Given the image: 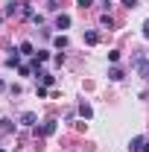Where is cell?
I'll list each match as a JSON object with an SVG mask.
<instances>
[{
	"mask_svg": "<svg viewBox=\"0 0 149 152\" xmlns=\"http://www.w3.org/2000/svg\"><path fill=\"white\" fill-rule=\"evenodd\" d=\"M20 123H23V126H35V123H38L35 111H23V114H20Z\"/></svg>",
	"mask_w": 149,
	"mask_h": 152,
	"instance_id": "2",
	"label": "cell"
},
{
	"mask_svg": "<svg viewBox=\"0 0 149 152\" xmlns=\"http://www.w3.org/2000/svg\"><path fill=\"white\" fill-rule=\"evenodd\" d=\"M18 50H20V56H32V53H35V47H32L29 41H23V44H20Z\"/></svg>",
	"mask_w": 149,
	"mask_h": 152,
	"instance_id": "7",
	"label": "cell"
},
{
	"mask_svg": "<svg viewBox=\"0 0 149 152\" xmlns=\"http://www.w3.org/2000/svg\"><path fill=\"white\" fill-rule=\"evenodd\" d=\"M70 26V15H56V29H67Z\"/></svg>",
	"mask_w": 149,
	"mask_h": 152,
	"instance_id": "4",
	"label": "cell"
},
{
	"mask_svg": "<svg viewBox=\"0 0 149 152\" xmlns=\"http://www.w3.org/2000/svg\"><path fill=\"white\" fill-rule=\"evenodd\" d=\"M53 132H56V120H47V123L41 126V134H44V137H50Z\"/></svg>",
	"mask_w": 149,
	"mask_h": 152,
	"instance_id": "5",
	"label": "cell"
},
{
	"mask_svg": "<svg viewBox=\"0 0 149 152\" xmlns=\"http://www.w3.org/2000/svg\"><path fill=\"white\" fill-rule=\"evenodd\" d=\"M143 143H146V137H134L129 143V152H143Z\"/></svg>",
	"mask_w": 149,
	"mask_h": 152,
	"instance_id": "3",
	"label": "cell"
},
{
	"mask_svg": "<svg viewBox=\"0 0 149 152\" xmlns=\"http://www.w3.org/2000/svg\"><path fill=\"white\" fill-rule=\"evenodd\" d=\"M38 76H41V85H47V88H50V85H53V82H56V76H50V73H44V70H38Z\"/></svg>",
	"mask_w": 149,
	"mask_h": 152,
	"instance_id": "8",
	"label": "cell"
},
{
	"mask_svg": "<svg viewBox=\"0 0 149 152\" xmlns=\"http://www.w3.org/2000/svg\"><path fill=\"white\" fill-rule=\"evenodd\" d=\"M99 23H102V26H108V29H111V26H114V18H111V15H108V12H105V15H102V18H99Z\"/></svg>",
	"mask_w": 149,
	"mask_h": 152,
	"instance_id": "12",
	"label": "cell"
},
{
	"mask_svg": "<svg viewBox=\"0 0 149 152\" xmlns=\"http://www.w3.org/2000/svg\"><path fill=\"white\" fill-rule=\"evenodd\" d=\"M53 44H56L58 50H64V47H67V38H64V35H56V38H53Z\"/></svg>",
	"mask_w": 149,
	"mask_h": 152,
	"instance_id": "11",
	"label": "cell"
},
{
	"mask_svg": "<svg viewBox=\"0 0 149 152\" xmlns=\"http://www.w3.org/2000/svg\"><path fill=\"white\" fill-rule=\"evenodd\" d=\"M0 152H6V149H3V146H0Z\"/></svg>",
	"mask_w": 149,
	"mask_h": 152,
	"instance_id": "22",
	"label": "cell"
},
{
	"mask_svg": "<svg viewBox=\"0 0 149 152\" xmlns=\"http://www.w3.org/2000/svg\"><path fill=\"white\" fill-rule=\"evenodd\" d=\"M93 6V0H79V9H91Z\"/></svg>",
	"mask_w": 149,
	"mask_h": 152,
	"instance_id": "16",
	"label": "cell"
},
{
	"mask_svg": "<svg viewBox=\"0 0 149 152\" xmlns=\"http://www.w3.org/2000/svg\"><path fill=\"white\" fill-rule=\"evenodd\" d=\"M134 70L143 76V79H149V61L146 58H134Z\"/></svg>",
	"mask_w": 149,
	"mask_h": 152,
	"instance_id": "1",
	"label": "cell"
},
{
	"mask_svg": "<svg viewBox=\"0 0 149 152\" xmlns=\"http://www.w3.org/2000/svg\"><path fill=\"white\" fill-rule=\"evenodd\" d=\"M0 88H3V79H0Z\"/></svg>",
	"mask_w": 149,
	"mask_h": 152,
	"instance_id": "21",
	"label": "cell"
},
{
	"mask_svg": "<svg viewBox=\"0 0 149 152\" xmlns=\"http://www.w3.org/2000/svg\"><path fill=\"white\" fill-rule=\"evenodd\" d=\"M85 41H88V44H96V41H99V35L91 29V32H85Z\"/></svg>",
	"mask_w": 149,
	"mask_h": 152,
	"instance_id": "13",
	"label": "cell"
},
{
	"mask_svg": "<svg viewBox=\"0 0 149 152\" xmlns=\"http://www.w3.org/2000/svg\"><path fill=\"white\" fill-rule=\"evenodd\" d=\"M143 38H146V41H149V20H146V23H143Z\"/></svg>",
	"mask_w": 149,
	"mask_h": 152,
	"instance_id": "18",
	"label": "cell"
},
{
	"mask_svg": "<svg viewBox=\"0 0 149 152\" xmlns=\"http://www.w3.org/2000/svg\"><path fill=\"white\" fill-rule=\"evenodd\" d=\"M108 61H111V64H114V61H120V53H117V50H111V53H108Z\"/></svg>",
	"mask_w": 149,
	"mask_h": 152,
	"instance_id": "15",
	"label": "cell"
},
{
	"mask_svg": "<svg viewBox=\"0 0 149 152\" xmlns=\"http://www.w3.org/2000/svg\"><path fill=\"white\" fill-rule=\"evenodd\" d=\"M47 3H50V6H56V3H58V0H47Z\"/></svg>",
	"mask_w": 149,
	"mask_h": 152,
	"instance_id": "20",
	"label": "cell"
},
{
	"mask_svg": "<svg viewBox=\"0 0 149 152\" xmlns=\"http://www.w3.org/2000/svg\"><path fill=\"white\" fill-rule=\"evenodd\" d=\"M143 152H149V140H146V143H143Z\"/></svg>",
	"mask_w": 149,
	"mask_h": 152,
	"instance_id": "19",
	"label": "cell"
},
{
	"mask_svg": "<svg viewBox=\"0 0 149 152\" xmlns=\"http://www.w3.org/2000/svg\"><path fill=\"white\" fill-rule=\"evenodd\" d=\"M9 53H12V56L6 58V64H9V67H15V64H20V56H18V53H15V50H9Z\"/></svg>",
	"mask_w": 149,
	"mask_h": 152,
	"instance_id": "10",
	"label": "cell"
},
{
	"mask_svg": "<svg viewBox=\"0 0 149 152\" xmlns=\"http://www.w3.org/2000/svg\"><path fill=\"white\" fill-rule=\"evenodd\" d=\"M0 123H3V126H0L3 132H12V129H15V126H12V120H0Z\"/></svg>",
	"mask_w": 149,
	"mask_h": 152,
	"instance_id": "14",
	"label": "cell"
},
{
	"mask_svg": "<svg viewBox=\"0 0 149 152\" xmlns=\"http://www.w3.org/2000/svg\"><path fill=\"white\" fill-rule=\"evenodd\" d=\"M123 6H129V9H134V6H137V0H123Z\"/></svg>",
	"mask_w": 149,
	"mask_h": 152,
	"instance_id": "17",
	"label": "cell"
},
{
	"mask_svg": "<svg viewBox=\"0 0 149 152\" xmlns=\"http://www.w3.org/2000/svg\"><path fill=\"white\" fill-rule=\"evenodd\" d=\"M79 114H82L85 120H91V117H93V108L88 105V102H82V105H79Z\"/></svg>",
	"mask_w": 149,
	"mask_h": 152,
	"instance_id": "6",
	"label": "cell"
},
{
	"mask_svg": "<svg viewBox=\"0 0 149 152\" xmlns=\"http://www.w3.org/2000/svg\"><path fill=\"white\" fill-rule=\"evenodd\" d=\"M108 79H111V82H120V79H123V70H120V67H111V70H108Z\"/></svg>",
	"mask_w": 149,
	"mask_h": 152,
	"instance_id": "9",
	"label": "cell"
}]
</instances>
